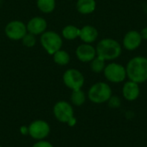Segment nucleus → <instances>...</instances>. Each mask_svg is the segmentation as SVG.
Masks as SVG:
<instances>
[{
  "label": "nucleus",
  "instance_id": "nucleus-16",
  "mask_svg": "<svg viewBox=\"0 0 147 147\" xmlns=\"http://www.w3.org/2000/svg\"><path fill=\"white\" fill-rule=\"evenodd\" d=\"M71 101L73 105H75L77 107H80L85 102L86 95L81 89L72 90V93L71 96Z\"/></svg>",
  "mask_w": 147,
  "mask_h": 147
},
{
  "label": "nucleus",
  "instance_id": "nucleus-11",
  "mask_svg": "<svg viewBox=\"0 0 147 147\" xmlns=\"http://www.w3.org/2000/svg\"><path fill=\"white\" fill-rule=\"evenodd\" d=\"M76 55L81 62H90L96 57V47H94L90 44L84 43L78 47L76 50Z\"/></svg>",
  "mask_w": 147,
  "mask_h": 147
},
{
  "label": "nucleus",
  "instance_id": "nucleus-21",
  "mask_svg": "<svg viewBox=\"0 0 147 147\" xmlns=\"http://www.w3.org/2000/svg\"><path fill=\"white\" fill-rule=\"evenodd\" d=\"M35 42H36L35 37L31 33H28V34L27 33L23 36V38H22V43L27 47H34L35 45Z\"/></svg>",
  "mask_w": 147,
  "mask_h": 147
},
{
  "label": "nucleus",
  "instance_id": "nucleus-4",
  "mask_svg": "<svg viewBox=\"0 0 147 147\" xmlns=\"http://www.w3.org/2000/svg\"><path fill=\"white\" fill-rule=\"evenodd\" d=\"M103 75L105 78L110 83L113 84L122 83L127 78L126 66L115 62H111L106 65L103 71Z\"/></svg>",
  "mask_w": 147,
  "mask_h": 147
},
{
  "label": "nucleus",
  "instance_id": "nucleus-7",
  "mask_svg": "<svg viewBox=\"0 0 147 147\" xmlns=\"http://www.w3.org/2000/svg\"><path fill=\"white\" fill-rule=\"evenodd\" d=\"M63 81L66 87L71 90H80L84 84V77L77 69H69L63 75Z\"/></svg>",
  "mask_w": 147,
  "mask_h": 147
},
{
  "label": "nucleus",
  "instance_id": "nucleus-10",
  "mask_svg": "<svg viewBox=\"0 0 147 147\" xmlns=\"http://www.w3.org/2000/svg\"><path fill=\"white\" fill-rule=\"evenodd\" d=\"M140 32L137 30H130L127 32L122 40V47L127 51H134L138 49L142 43Z\"/></svg>",
  "mask_w": 147,
  "mask_h": 147
},
{
  "label": "nucleus",
  "instance_id": "nucleus-12",
  "mask_svg": "<svg viewBox=\"0 0 147 147\" xmlns=\"http://www.w3.org/2000/svg\"><path fill=\"white\" fill-rule=\"evenodd\" d=\"M140 84L128 80L125 82L122 87V96L128 102H134L140 97Z\"/></svg>",
  "mask_w": 147,
  "mask_h": 147
},
{
  "label": "nucleus",
  "instance_id": "nucleus-24",
  "mask_svg": "<svg viewBox=\"0 0 147 147\" xmlns=\"http://www.w3.org/2000/svg\"><path fill=\"white\" fill-rule=\"evenodd\" d=\"M140 34L143 40H147V27H145L140 31Z\"/></svg>",
  "mask_w": 147,
  "mask_h": 147
},
{
  "label": "nucleus",
  "instance_id": "nucleus-5",
  "mask_svg": "<svg viewBox=\"0 0 147 147\" xmlns=\"http://www.w3.org/2000/svg\"><path fill=\"white\" fill-rule=\"evenodd\" d=\"M40 44L49 54L53 55L61 48L63 41L59 34L53 31H48L42 34Z\"/></svg>",
  "mask_w": 147,
  "mask_h": 147
},
{
  "label": "nucleus",
  "instance_id": "nucleus-27",
  "mask_svg": "<svg viewBox=\"0 0 147 147\" xmlns=\"http://www.w3.org/2000/svg\"><path fill=\"white\" fill-rule=\"evenodd\" d=\"M0 147H2V146H0Z\"/></svg>",
  "mask_w": 147,
  "mask_h": 147
},
{
  "label": "nucleus",
  "instance_id": "nucleus-20",
  "mask_svg": "<svg viewBox=\"0 0 147 147\" xmlns=\"http://www.w3.org/2000/svg\"><path fill=\"white\" fill-rule=\"evenodd\" d=\"M39 9L44 13H50L55 8V0H37Z\"/></svg>",
  "mask_w": 147,
  "mask_h": 147
},
{
  "label": "nucleus",
  "instance_id": "nucleus-15",
  "mask_svg": "<svg viewBox=\"0 0 147 147\" xmlns=\"http://www.w3.org/2000/svg\"><path fill=\"white\" fill-rule=\"evenodd\" d=\"M96 7V0H78V11L83 15H88L95 11Z\"/></svg>",
  "mask_w": 147,
  "mask_h": 147
},
{
  "label": "nucleus",
  "instance_id": "nucleus-14",
  "mask_svg": "<svg viewBox=\"0 0 147 147\" xmlns=\"http://www.w3.org/2000/svg\"><path fill=\"white\" fill-rule=\"evenodd\" d=\"M98 37V31L97 29L91 26V25H86L84 26L81 29H80V33H79V38L87 44H91L94 41L96 40Z\"/></svg>",
  "mask_w": 147,
  "mask_h": 147
},
{
  "label": "nucleus",
  "instance_id": "nucleus-26",
  "mask_svg": "<svg viewBox=\"0 0 147 147\" xmlns=\"http://www.w3.org/2000/svg\"><path fill=\"white\" fill-rule=\"evenodd\" d=\"M20 131H21V133H22L23 135L28 134V127H22L21 129H20Z\"/></svg>",
  "mask_w": 147,
  "mask_h": 147
},
{
  "label": "nucleus",
  "instance_id": "nucleus-18",
  "mask_svg": "<svg viewBox=\"0 0 147 147\" xmlns=\"http://www.w3.org/2000/svg\"><path fill=\"white\" fill-rule=\"evenodd\" d=\"M53 55V60L56 64L59 65H65L69 63L70 61V55L67 52L64 50H59Z\"/></svg>",
  "mask_w": 147,
  "mask_h": 147
},
{
  "label": "nucleus",
  "instance_id": "nucleus-1",
  "mask_svg": "<svg viewBox=\"0 0 147 147\" xmlns=\"http://www.w3.org/2000/svg\"><path fill=\"white\" fill-rule=\"evenodd\" d=\"M127 78L128 80L139 84L147 81V58L136 56L132 58L126 65Z\"/></svg>",
  "mask_w": 147,
  "mask_h": 147
},
{
  "label": "nucleus",
  "instance_id": "nucleus-2",
  "mask_svg": "<svg viewBox=\"0 0 147 147\" xmlns=\"http://www.w3.org/2000/svg\"><path fill=\"white\" fill-rule=\"evenodd\" d=\"M96 56L103 59L105 61H111L118 59L122 53L121 43L112 38H104L101 40L96 47Z\"/></svg>",
  "mask_w": 147,
  "mask_h": 147
},
{
  "label": "nucleus",
  "instance_id": "nucleus-9",
  "mask_svg": "<svg viewBox=\"0 0 147 147\" xmlns=\"http://www.w3.org/2000/svg\"><path fill=\"white\" fill-rule=\"evenodd\" d=\"M5 34L11 40H21L27 34V26L20 21H12L5 27Z\"/></svg>",
  "mask_w": 147,
  "mask_h": 147
},
{
  "label": "nucleus",
  "instance_id": "nucleus-25",
  "mask_svg": "<svg viewBox=\"0 0 147 147\" xmlns=\"http://www.w3.org/2000/svg\"><path fill=\"white\" fill-rule=\"evenodd\" d=\"M76 123H77V120H76V118L75 117H73L71 120H70L69 121V122L67 123L70 127H73V126H75L76 125Z\"/></svg>",
  "mask_w": 147,
  "mask_h": 147
},
{
  "label": "nucleus",
  "instance_id": "nucleus-8",
  "mask_svg": "<svg viewBox=\"0 0 147 147\" xmlns=\"http://www.w3.org/2000/svg\"><path fill=\"white\" fill-rule=\"evenodd\" d=\"M53 112L55 118L62 123L67 124L69 121L74 117V110L72 106L65 101L58 102L53 106Z\"/></svg>",
  "mask_w": 147,
  "mask_h": 147
},
{
  "label": "nucleus",
  "instance_id": "nucleus-22",
  "mask_svg": "<svg viewBox=\"0 0 147 147\" xmlns=\"http://www.w3.org/2000/svg\"><path fill=\"white\" fill-rule=\"evenodd\" d=\"M110 109H118L121 105V100L118 96H111V97L107 102Z\"/></svg>",
  "mask_w": 147,
  "mask_h": 147
},
{
  "label": "nucleus",
  "instance_id": "nucleus-3",
  "mask_svg": "<svg viewBox=\"0 0 147 147\" xmlns=\"http://www.w3.org/2000/svg\"><path fill=\"white\" fill-rule=\"evenodd\" d=\"M112 96V89L105 82H97L94 84L88 91L89 100L96 104L105 103Z\"/></svg>",
  "mask_w": 147,
  "mask_h": 147
},
{
  "label": "nucleus",
  "instance_id": "nucleus-13",
  "mask_svg": "<svg viewBox=\"0 0 147 147\" xmlns=\"http://www.w3.org/2000/svg\"><path fill=\"white\" fill-rule=\"evenodd\" d=\"M47 26V24L44 18L36 16V17L32 18L28 22L27 25V30L29 33L33 34L34 35H36V34H42L46 30Z\"/></svg>",
  "mask_w": 147,
  "mask_h": 147
},
{
  "label": "nucleus",
  "instance_id": "nucleus-6",
  "mask_svg": "<svg viewBox=\"0 0 147 147\" xmlns=\"http://www.w3.org/2000/svg\"><path fill=\"white\" fill-rule=\"evenodd\" d=\"M28 134L35 140H45L50 134V126L43 120L34 121L28 127Z\"/></svg>",
  "mask_w": 147,
  "mask_h": 147
},
{
  "label": "nucleus",
  "instance_id": "nucleus-19",
  "mask_svg": "<svg viewBox=\"0 0 147 147\" xmlns=\"http://www.w3.org/2000/svg\"><path fill=\"white\" fill-rule=\"evenodd\" d=\"M106 66V61L96 56L92 61H90V68H91V71L95 73H101V72H103L104 71V68Z\"/></svg>",
  "mask_w": 147,
  "mask_h": 147
},
{
  "label": "nucleus",
  "instance_id": "nucleus-23",
  "mask_svg": "<svg viewBox=\"0 0 147 147\" xmlns=\"http://www.w3.org/2000/svg\"><path fill=\"white\" fill-rule=\"evenodd\" d=\"M32 147H53V146L50 142L42 140H37Z\"/></svg>",
  "mask_w": 147,
  "mask_h": 147
},
{
  "label": "nucleus",
  "instance_id": "nucleus-17",
  "mask_svg": "<svg viewBox=\"0 0 147 147\" xmlns=\"http://www.w3.org/2000/svg\"><path fill=\"white\" fill-rule=\"evenodd\" d=\"M80 29L73 25H68L62 30V35L66 40H74L79 37Z\"/></svg>",
  "mask_w": 147,
  "mask_h": 147
}]
</instances>
